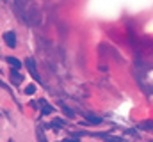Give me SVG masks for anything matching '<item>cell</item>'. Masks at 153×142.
Masks as SVG:
<instances>
[{"label":"cell","instance_id":"cell-1","mask_svg":"<svg viewBox=\"0 0 153 142\" xmlns=\"http://www.w3.org/2000/svg\"><path fill=\"white\" fill-rule=\"evenodd\" d=\"M25 66H27L29 73L32 75V78H34V80H38V84H41V78H39L38 68H36V62H34V59H32V57H27V59H25Z\"/></svg>","mask_w":153,"mask_h":142},{"label":"cell","instance_id":"cell-2","mask_svg":"<svg viewBox=\"0 0 153 142\" xmlns=\"http://www.w3.org/2000/svg\"><path fill=\"white\" fill-rule=\"evenodd\" d=\"M4 41H5V44L9 46V48H14L16 46V34L11 30V32H5L4 34Z\"/></svg>","mask_w":153,"mask_h":142},{"label":"cell","instance_id":"cell-3","mask_svg":"<svg viewBox=\"0 0 153 142\" xmlns=\"http://www.w3.org/2000/svg\"><path fill=\"white\" fill-rule=\"evenodd\" d=\"M82 115H84V117H85V119H87L91 124H102V121H103L102 117H98V115H93V114H87V112H84Z\"/></svg>","mask_w":153,"mask_h":142},{"label":"cell","instance_id":"cell-4","mask_svg":"<svg viewBox=\"0 0 153 142\" xmlns=\"http://www.w3.org/2000/svg\"><path fill=\"white\" fill-rule=\"evenodd\" d=\"M9 75H11V78H13L14 84H22L23 82V75L18 73V70H9Z\"/></svg>","mask_w":153,"mask_h":142},{"label":"cell","instance_id":"cell-5","mask_svg":"<svg viewBox=\"0 0 153 142\" xmlns=\"http://www.w3.org/2000/svg\"><path fill=\"white\" fill-rule=\"evenodd\" d=\"M7 64L13 68V70H20L23 64H22V61L20 59H16V57H7Z\"/></svg>","mask_w":153,"mask_h":142},{"label":"cell","instance_id":"cell-6","mask_svg":"<svg viewBox=\"0 0 153 142\" xmlns=\"http://www.w3.org/2000/svg\"><path fill=\"white\" fill-rule=\"evenodd\" d=\"M39 105L43 106V108H41V114H43V115H50V114H53V106L46 105V101H45V100H41V101H39Z\"/></svg>","mask_w":153,"mask_h":142},{"label":"cell","instance_id":"cell-7","mask_svg":"<svg viewBox=\"0 0 153 142\" xmlns=\"http://www.w3.org/2000/svg\"><path fill=\"white\" fill-rule=\"evenodd\" d=\"M36 141L38 142H48L46 141V137H45V132H43L41 126H36Z\"/></svg>","mask_w":153,"mask_h":142},{"label":"cell","instance_id":"cell-8","mask_svg":"<svg viewBox=\"0 0 153 142\" xmlns=\"http://www.w3.org/2000/svg\"><path fill=\"white\" fill-rule=\"evenodd\" d=\"M23 92H25L27 96H32V94L36 92V85H27V87L23 89Z\"/></svg>","mask_w":153,"mask_h":142},{"label":"cell","instance_id":"cell-9","mask_svg":"<svg viewBox=\"0 0 153 142\" xmlns=\"http://www.w3.org/2000/svg\"><path fill=\"white\" fill-rule=\"evenodd\" d=\"M62 112H64V114H66V117H70V119H71V117L75 115V114H73V112H71V110H70L68 106H62Z\"/></svg>","mask_w":153,"mask_h":142},{"label":"cell","instance_id":"cell-10","mask_svg":"<svg viewBox=\"0 0 153 142\" xmlns=\"http://www.w3.org/2000/svg\"><path fill=\"white\" fill-rule=\"evenodd\" d=\"M0 87H2V89H5V91H9V85H5L2 80H0Z\"/></svg>","mask_w":153,"mask_h":142},{"label":"cell","instance_id":"cell-11","mask_svg":"<svg viewBox=\"0 0 153 142\" xmlns=\"http://www.w3.org/2000/svg\"><path fill=\"white\" fill-rule=\"evenodd\" d=\"M62 142H78V139H64Z\"/></svg>","mask_w":153,"mask_h":142},{"label":"cell","instance_id":"cell-12","mask_svg":"<svg viewBox=\"0 0 153 142\" xmlns=\"http://www.w3.org/2000/svg\"><path fill=\"white\" fill-rule=\"evenodd\" d=\"M7 142H14V141H13V139H9V141H7Z\"/></svg>","mask_w":153,"mask_h":142}]
</instances>
